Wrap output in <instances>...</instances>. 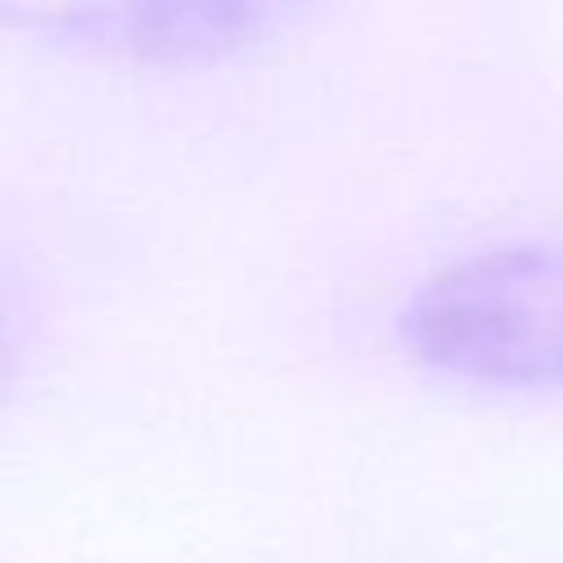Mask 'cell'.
Listing matches in <instances>:
<instances>
[{"mask_svg": "<svg viewBox=\"0 0 563 563\" xmlns=\"http://www.w3.org/2000/svg\"><path fill=\"white\" fill-rule=\"evenodd\" d=\"M396 347L431 378L563 391V233L479 242L431 264L391 317Z\"/></svg>", "mask_w": 563, "mask_h": 563, "instance_id": "cell-1", "label": "cell"}, {"mask_svg": "<svg viewBox=\"0 0 563 563\" xmlns=\"http://www.w3.org/2000/svg\"><path fill=\"white\" fill-rule=\"evenodd\" d=\"M325 0H0V31L128 62H220L273 44Z\"/></svg>", "mask_w": 563, "mask_h": 563, "instance_id": "cell-2", "label": "cell"}, {"mask_svg": "<svg viewBox=\"0 0 563 563\" xmlns=\"http://www.w3.org/2000/svg\"><path fill=\"white\" fill-rule=\"evenodd\" d=\"M31 343H35V295L18 260L0 246V400L22 378Z\"/></svg>", "mask_w": 563, "mask_h": 563, "instance_id": "cell-3", "label": "cell"}]
</instances>
